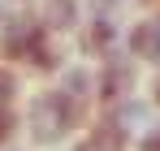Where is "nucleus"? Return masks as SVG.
<instances>
[{"label":"nucleus","instance_id":"f257e3e1","mask_svg":"<svg viewBox=\"0 0 160 151\" xmlns=\"http://www.w3.org/2000/svg\"><path fill=\"white\" fill-rule=\"evenodd\" d=\"M82 112H87V104H78L65 86H48V91H39L30 100L26 129L39 147H56V143H65L82 125Z\"/></svg>","mask_w":160,"mask_h":151},{"label":"nucleus","instance_id":"f03ea898","mask_svg":"<svg viewBox=\"0 0 160 151\" xmlns=\"http://www.w3.org/2000/svg\"><path fill=\"white\" fill-rule=\"evenodd\" d=\"M95 86H100V100L104 104L130 100V91H134V56L130 52H108L100 74H95Z\"/></svg>","mask_w":160,"mask_h":151},{"label":"nucleus","instance_id":"7ed1b4c3","mask_svg":"<svg viewBox=\"0 0 160 151\" xmlns=\"http://www.w3.org/2000/svg\"><path fill=\"white\" fill-rule=\"evenodd\" d=\"M126 52H130L134 61L160 65V9H156V13H143V17L130 26V35H126Z\"/></svg>","mask_w":160,"mask_h":151},{"label":"nucleus","instance_id":"20e7f679","mask_svg":"<svg viewBox=\"0 0 160 151\" xmlns=\"http://www.w3.org/2000/svg\"><path fill=\"white\" fill-rule=\"evenodd\" d=\"M13 125H18V117H13V112H9V108L0 104V147L9 143V134H13Z\"/></svg>","mask_w":160,"mask_h":151},{"label":"nucleus","instance_id":"39448f33","mask_svg":"<svg viewBox=\"0 0 160 151\" xmlns=\"http://www.w3.org/2000/svg\"><path fill=\"white\" fill-rule=\"evenodd\" d=\"M9 95H13V78H9V74H4V69H0V104L9 100Z\"/></svg>","mask_w":160,"mask_h":151},{"label":"nucleus","instance_id":"423d86ee","mask_svg":"<svg viewBox=\"0 0 160 151\" xmlns=\"http://www.w3.org/2000/svg\"><path fill=\"white\" fill-rule=\"evenodd\" d=\"M74 151H108V147H104V143H100V138H87V143H78V147H74Z\"/></svg>","mask_w":160,"mask_h":151},{"label":"nucleus","instance_id":"0eeeda50","mask_svg":"<svg viewBox=\"0 0 160 151\" xmlns=\"http://www.w3.org/2000/svg\"><path fill=\"white\" fill-rule=\"evenodd\" d=\"M147 147H152V151H160V134H152V138H147Z\"/></svg>","mask_w":160,"mask_h":151},{"label":"nucleus","instance_id":"6e6552de","mask_svg":"<svg viewBox=\"0 0 160 151\" xmlns=\"http://www.w3.org/2000/svg\"><path fill=\"white\" fill-rule=\"evenodd\" d=\"M156 100H160V78H156Z\"/></svg>","mask_w":160,"mask_h":151},{"label":"nucleus","instance_id":"1a4fd4ad","mask_svg":"<svg viewBox=\"0 0 160 151\" xmlns=\"http://www.w3.org/2000/svg\"><path fill=\"white\" fill-rule=\"evenodd\" d=\"M147 4H152V0H147Z\"/></svg>","mask_w":160,"mask_h":151}]
</instances>
